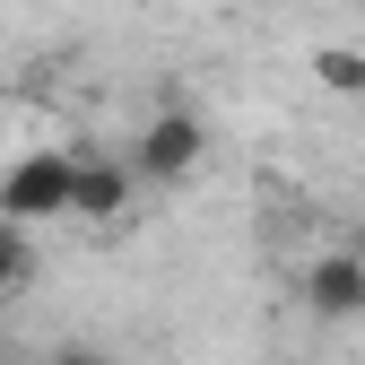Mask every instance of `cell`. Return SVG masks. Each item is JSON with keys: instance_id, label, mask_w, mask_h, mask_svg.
I'll return each mask as SVG.
<instances>
[{"instance_id": "cell-1", "label": "cell", "mask_w": 365, "mask_h": 365, "mask_svg": "<svg viewBox=\"0 0 365 365\" xmlns=\"http://www.w3.org/2000/svg\"><path fill=\"white\" fill-rule=\"evenodd\" d=\"M200 157H209V122H200L192 105H165V113H148L140 148H130V174L157 182V192H174V182H192Z\"/></svg>"}, {"instance_id": "cell-2", "label": "cell", "mask_w": 365, "mask_h": 365, "mask_svg": "<svg viewBox=\"0 0 365 365\" xmlns=\"http://www.w3.org/2000/svg\"><path fill=\"white\" fill-rule=\"evenodd\" d=\"M70 174H78V157H70V148H26L9 174H0V217H9V226L70 217Z\"/></svg>"}, {"instance_id": "cell-3", "label": "cell", "mask_w": 365, "mask_h": 365, "mask_svg": "<svg viewBox=\"0 0 365 365\" xmlns=\"http://www.w3.org/2000/svg\"><path fill=\"white\" fill-rule=\"evenodd\" d=\"M304 304H313V322H356L365 313V252H322L304 269Z\"/></svg>"}, {"instance_id": "cell-4", "label": "cell", "mask_w": 365, "mask_h": 365, "mask_svg": "<svg viewBox=\"0 0 365 365\" xmlns=\"http://www.w3.org/2000/svg\"><path fill=\"white\" fill-rule=\"evenodd\" d=\"M130 192H140V174H130L122 157H78V174H70V217L113 226V217L130 209Z\"/></svg>"}, {"instance_id": "cell-5", "label": "cell", "mask_w": 365, "mask_h": 365, "mask_svg": "<svg viewBox=\"0 0 365 365\" xmlns=\"http://www.w3.org/2000/svg\"><path fill=\"white\" fill-rule=\"evenodd\" d=\"M313 78L339 87V96H365V53H348V43H322V53H313Z\"/></svg>"}, {"instance_id": "cell-6", "label": "cell", "mask_w": 365, "mask_h": 365, "mask_svg": "<svg viewBox=\"0 0 365 365\" xmlns=\"http://www.w3.org/2000/svg\"><path fill=\"white\" fill-rule=\"evenodd\" d=\"M26 269H35V252H26V235L9 226V235H0V296H18V287H26Z\"/></svg>"}, {"instance_id": "cell-7", "label": "cell", "mask_w": 365, "mask_h": 365, "mask_svg": "<svg viewBox=\"0 0 365 365\" xmlns=\"http://www.w3.org/2000/svg\"><path fill=\"white\" fill-rule=\"evenodd\" d=\"M43 365H113V356H96V348H53Z\"/></svg>"}, {"instance_id": "cell-8", "label": "cell", "mask_w": 365, "mask_h": 365, "mask_svg": "<svg viewBox=\"0 0 365 365\" xmlns=\"http://www.w3.org/2000/svg\"><path fill=\"white\" fill-rule=\"evenodd\" d=\"M0 235H9V217H0Z\"/></svg>"}]
</instances>
